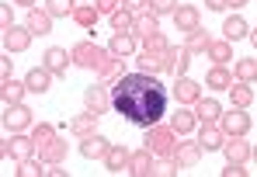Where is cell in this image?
Returning a JSON list of instances; mask_svg holds the SVG:
<instances>
[{
    "label": "cell",
    "mask_w": 257,
    "mask_h": 177,
    "mask_svg": "<svg viewBox=\"0 0 257 177\" xmlns=\"http://www.w3.org/2000/svg\"><path fill=\"white\" fill-rule=\"evenodd\" d=\"M111 108L125 115V122L150 129L167 115V90L153 73H125L111 90Z\"/></svg>",
    "instance_id": "6da1fadb"
},
{
    "label": "cell",
    "mask_w": 257,
    "mask_h": 177,
    "mask_svg": "<svg viewBox=\"0 0 257 177\" xmlns=\"http://www.w3.org/2000/svg\"><path fill=\"white\" fill-rule=\"evenodd\" d=\"M146 149H153V156H174V149H177V132H174V125H150L146 129Z\"/></svg>",
    "instance_id": "7a4b0ae2"
},
{
    "label": "cell",
    "mask_w": 257,
    "mask_h": 177,
    "mask_svg": "<svg viewBox=\"0 0 257 177\" xmlns=\"http://www.w3.org/2000/svg\"><path fill=\"white\" fill-rule=\"evenodd\" d=\"M70 52H73V63H77V66H84V70H94V73H97V70L104 66V59L111 56L108 49H101V45H90V42H77L73 49H70Z\"/></svg>",
    "instance_id": "3957f363"
},
{
    "label": "cell",
    "mask_w": 257,
    "mask_h": 177,
    "mask_svg": "<svg viewBox=\"0 0 257 177\" xmlns=\"http://www.w3.org/2000/svg\"><path fill=\"white\" fill-rule=\"evenodd\" d=\"M35 146H39L35 139H28V135L14 132L11 139H7V142H4V146H0V153H4V160L11 156V160H18V163H21V160H28V156L35 153Z\"/></svg>",
    "instance_id": "277c9868"
},
{
    "label": "cell",
    "mask_w": 257,
    "mask_h": 177,
    "mask_svg": "<svg viewBox=\"0 0 257 177\" xmlns=\"http://www.w3.org/2000/svg\"><path fill=\"white\" fill-rule=\"evenodd\" d=\"M219 125L226 135H247L250 132V115H247V108H233V111L219 115Z\"/></svg>",
    "instance_id": "5b68a950"
},
{
    "label": "cell",
    "mask_w": 257,
    "mask_h": 177,
    "mask_svg": "<svg viewBox=\"0 0 257 177\" xmlns=\"http://www.w3.org/2000/svg\"><path fill=\"white\" fill-rule=\"evenodd\" d=\"M250 153H254V146H247L243 135H226V142H222V156H226V163H247Z\"/></svg>",
    "instance_id": "8992f818"
},
{
    "label": "cell",
    "mask_w": 257,
    "mask_h": 177,
    "mask_svg": "<svg viewBox=\"0 0 257 177\" xmlns=\"http://www.w3.org/2000/svg\"><path fill=\"white\" fill-rule=\"evenodd\" d=\"M32 125V111L25 104H4V129L11 132H25Z\"/></svg>",
    "instance_id": "52a82bcc"
},
{
    "label": "cell",
    "mask_w": 257,
    "mask_h": 177,
    "mask_svg": "<svg viewBox=\"0 0 257 177\" xmlns=\"http://www.w3.org/2000/svg\"><path fill=\"white\" fill-rule=\"evenodd\" d=\"M32 45V28L25 25H11V28H4V52H25Z\"/></svg>",
    "instance_id": "ba28073f"
},
{
    "label": "cell",
    "mask_w": 257,
    "mask_h": 177,
    "mask_svg": "<svg viewBox=\"0 0 257 177\" xmlns=\"http://www.w3.org/2000/svg\"><path fill=\"white\" fill-rule=\"evenodd\" d=\"M222 142H226V132H222V125H215V122H202L198 146H202L205 153H215V149H222Z\"/></svg>",
    "instance_id": "9c48e42d"
},
{
    "label": "cell",
    "mask_w": 257,
    "mask_h": 177,
    "mask_svg": "<svg viewBox=\"0 0 257 177\" xmlns=\"http://www.w3.org/2000/svg\"><path fill=\"white\" fill-rule=\"evenodd\" d=\"M70 63H73V52H70V49H63V45L45 49V66H49L56 77H63V73L70 70Z\"/></svg>",
    "instance_id": "30bf717a"
},
{
    "label": "cell",
    "mask_w": 257,
    "mask_h": 177,
    "mask_svg": "<svg viewBox=\"0 0 257 177\" xmlns=\"http://www.w3.org/2000/svg\"><path fill=\"white\" fill-rule=\"evenodd\" d=\"M108 149H111V142H108L104 135H97V132L80 139V156H84V160H104Z\"/></svg>",
    "instance_id": "8fae6325"
},
{
    "label": "cell",
    "mask_w": 257,
    "mask_h": 177,
    "mask_svg": "<svg viewBox=\"0 0 257 177\" xmlns=\"http://www.w3.org/2000/svg\"><path fill=\"white\" fill-rule=\"evenodd\" d=\"M52 77H56V73H52V70L42 63V66H32V70H28L25 84H28V90H32V94H45V90L52 87Z\"/></svg>",
    "instance_id": "7c38bea8"
},
{
    "label": "cell",
    "mask_w": 257,
    "mask_h": 177,
    "mask_svg": "<svg viewBox=\"0 0 257 177\" xmlns=\"http://www.w3.org/2000/svg\"><path fill=\"white\" fill-rule=\"evenodd\" d=\"M198 97H202V84H195L188 77H177L174 80V101L177 104H195Z\"/></svg>",
    "instance_id": "4fadbf2b"
},
{
    "label": "cell",
    "mask_w": 257,
    "mask_h": 177,
    "mask_svg": "<svg viewBox=\"0 0 257 177\" xmlns=\"http://www.w3.org/2000/svg\"><path fill=\"white\" fill-rule=\"evenodd\" d=\"M84 108H87V111H94V115H104V111L111 108V97L104 94V84L84 90Z\"/></svg>",
    "instance_id": "5bb4252c"
},
{
    "label": "cell",
    "mask_w": 257,
    "mask_h": 177,
    "mask_svg": "<svg viewBox=\"0 0 257 177\" xmlns=\"http://www.w3.org/2000/svg\"><path fill=\"white\" fill-rule=\"evenodd\" d=\"M222 39L226 42H240V39H250V25L240 18V14H229L222 21Z\"/></svg>",
    "instance_id": "9a60e30c"
},
{
    "label": "cell",
    "mask_w": 257,
    "mask_h": 177,
    "mask_svg": "<svg viewBox=\"0 0 257 177\" xmlns=\"http://www.w3.org/2000/svg\"><path fill=\"white\" fill-rule=\"evenodd\" d=\"M128 163H132V153H128L125 146H115V142H111V149H108V156H104V167H108L111 174H128Z\"/></svg>",
    "instance_id": "2e32d148"
},
{
    "label": "cell",
    "mask_w": 257,
    "mask_h": 177,
    "mask_svg": "<svg viewBox=\"0 0 257 177\" xmlns=\"http://www.w3.org/2000/svg\"><path fill=\"white\" fill-rule=\"evenodd\" d=\"M202 146H198V139L195 142H177V149H174V160H177V167H195L198 160H202Z\"/></svg>",
    "instance_id": "e0dca14e"
},
{
    "label": "cell",
    "mask_w": 257,
    "mask_h": 177,
    "mask_svg": "<svg viewBox=\"0 0 257 177\" xmlns=\"http://www.w3.org/2000/svg\"><path fill=\"white\" fill-rule=\"evenodd\" d=\"M157 156H153V149H136L132 153V163H128V174H136V177H150L153 174V163Z\"/></svg>",
    "instance_id": "ac0fdd59"
},
{
    "label": "cell",
    "mask_w": 257,
    "mask_h": 177,
    "mask_svg": "<svg viewBox=\"0 0 257 177\" xmlns=\"http://www.w3.org/2000/svg\"><path fill=\"white\" fill-rule=\"evenodd\" d=\"M25 25L32 28V35H49V32H52V14H49L45 7H32Z\"/></svg>",
    "instance_id": "d6986e66"
},
{
    "label": "cell",
    "mask_w": 257,
    "mask_h": 177,
    "mask_svg": "<svg viewBox=\"0 0 257 177\" xmlns=\"http://www.w3.org/2000/svg\"><path fill=\"white\" fill-rule=\"evenodd\" d=\"M97 118H101V115L87 111V115H77V118H70V122H66V129H70L73 135H80V139H87V135H94V129H97Z\"/></svg>",
    "instance_id": "ffe728a7"
},
{
    "label": "cell",
    "mask_w": 257,
    "mask_h": 177,
    "mask_svg": "<svg viewBox=\"0 0 257 177\" xmlns=\"http://www.w3.org/2000/svg\"><path fill=\"white\" fill-rule=\"evenodd\" d=\"M108 52L111 56H118V59H125L136 52V35H128V32H115L111 35V42H108Z\"/></svg>",
    "instance_id": "44dd1931"
},
{
    "label": "cell",
    "mask_w": 257,
    "mask_h": 177,
    "mask_svg": "<svg viewBox=\"0 0 257 177\" xmlns=\"http://www.w3.org/2000/svg\"><path fill=\"white\" fill-rule=\"evenodd\" d=\"M25 94H28V84H18L14 77H7V80L0 84V101H4V104H21Z\"/></svg>",
    "instance_id": "7402d4cb"
},
{
    "label": "cell",
    "mask_w": 257,
    "mask_h": 177,
    "mask_svg": "<svg viewBox=\"0 0 257 177\" xmlns=\"http://www.w3.org/2000/svg\"><path fill=\"white\" fill-rule=\"evenodd\" d=\"M174 25H177L181 32L198 28V7H191V4H177V11H174Z\"/></svg>",
    "instance_id": "603a6c76"
},
{
    "label": "cell",
    "mask_w": 257,
    "mask_h": 177,
    "mask_svg": "<svg viewBox=\"0 0 257 177\" xmlns=\"http://www.w3.org/2000/svg\"><path fill=\"white\" fill-rule=\"evenodd\" d=\"M153 32H160V18L146 7V14H136V25H132V35H139V39H146V35H153Z\"/></svg>",
    "instance_id": "cb8c5ba5"
},
{
    "label": "cell",
    "mask_w": 257,
    "mask_h": 177,
    "mask_svg": "<svg viewBox=\"0 0 257 177\" xmlns=\"http://www.w3.org/2000/svg\"><path fill=\"white\" fill-rule=\"evenodd\" d=\"M97 77H101V84H118V80L125 77L122 59H118V56H108V59H104V66L97 70Z\"/></svg>",
    "instance_id": "d4e9b609"
},
{
    "label": "cell",
    "mask_w": 257,
    "mask_h": 177,
    "mask_svg": "<svg viewBox=\"0 0 257 177\" xmlns=\"http://www.w3.org/2000/svg\"><path fill=\"white\" fill-rule=\"evenodd\" d=\"M97 18H101V11L87 0V4H77L73 7V21L80 25V28H87V32H94V25H97Z\"/></svg>",
    "instance_id": "484cf974"
},
{
    "label": "cell",
    "mask_w": 257,
    "mask_h": 177,
    "mask_svg": "<svg viewBox=\"0 0 257 177\" xmlns=\"http://www.w3.org/2000/svg\"><path fill=\"white\" fill-rule=\"evenodd\" d=\"M233 42H226V39H212L209 42V49H205V56L212 59V66H226L229 59H233V49H229Z\"/></svg>",
    "instance_id": "4316f807"
},
{
    "label": "cell",
    "mask_w": 257,
    "mask_h": 177,
    "mask_svg": "<svg viewBox=\"0 0 257 177\" xmlns=\"http://www.w3.org/2000/svg\"><path fill=\"white\" fill-rule=\"evenodd\" d=\"M171 125H174V132H177V135H188V132H195L198 115H195V111H188V108H177V111H174V118H171Z\"/></svg>",
    "instance_id": "83f0119b"
},
{
    "label": "cell",
    "mask_w": 257,
    "mask_h": 177,
    "mask_svg": "<svg viewBox=\"0 0 257 177\" xmlns=\"http://www.w3.org/2000/svg\"><path fill=\"white\" fill-rule=\"evenodd\" d=\"M195 115H198L202 122H219L222 104H219L215 97H198V101H195Z\"/></svg>",
    "instance_id": "f1b7e54d"
},
{
    "label": "cell",
    "mask_w": 257,
    "mask_h": 177,
    "mask_svg": "<svg viewBox=\"0 0 257 177\" xmlns=\"http://www.w3.org/2000/svg\"><path fill=\"white\" fill-rule=\"evenodd\" d=\"M39 149H42V160H45V163H66V153H70L63 139H49V142L39 146Z\"/></svg>",
    "instance_id": "f546056e"
},
{
    "label": "cell",
    "mask_w": 257,
    "mask_h": 177,
    "mask_svg": "<svg viewBox=\"0 0 257 177\" xmlns=\"http://www.w3.org/2000/svg\"><path fill=\"white\" fill-rule=\"evenodd\" d=\"M229 101H233V108H250V101H254V87L243 84V80L229 84Z\"/></svg>",
    "instance_id": "4dcf8cb0"
},
{
    "label": "cell",
    "mask_w": 257,
    "mask_h": 177,
    "mask_svg": "<svg viewBox=\"0 0 257 177\" xmlns=\"http://www.w3.org/2000/svg\"><path fill=\"white\" fill-rule=\"evenodd\" d=\"M209 42H212V39H209V32H205L202 25H198V28H191V32H188V39H184V45H188V52H191V56L205 52V49H209Z\"/></svg>",
    "instance_id": "1f68e13d"
},
{
    "label": "cell",
    "mask_w": 257,
    "mask_h": 177,
    "mask_svg": "<svg viewBox=\"0 0 257 177\" xmlns=\"http://www.w3.org/2000/svg\"><path fill=\"white\" fill-rule=\"evenodd\" d=\"M49 170V163H45L42 156H28V160H21L18 163V170L14 174H21V177H39V174H45Z\"/></svg>",
    "instance_id": "d6a6232c"
},
{
    "label": "cell",
    "mask_w": 257,
    "mask_h": 177,
    "mask_svg": "<svg viewBox=\"0 0 257 177\" xmlns=\"http://www.w3.org/2000/svg\"><path fill=\"white\" fill-rule=\"evenodd\" d=\"M205 87H212V90H229V70H226V66H212V70L205 73Z\"/></svg>",
    "instance_id": "836d02e7"
},
{
    "label": "cell",
    "mask_w": 257,
    "mask_h": 177,
    "mask_svg": "<svg viewBox=\"0 0 257 177\" xmlns=\"http://www.w3.org/2000/svg\"><path fill=\"white\" fill-rule=\"evenodd\" d=\"M174 45H171V39L164 35V32H153V35H146L143 39V52H171Z\"/></svg>",
    "instance_id": "e575fe53"
},
{
    "label": "cell",
    "mask_w": 257,
    "mask_h": 177,
    "mask_svg": "<svg viewBox=\"0 0 257 177\" xmlns=\"http://www.w3.org/2000/svg\"><path fill=\"white\" fill-rule=\"evenodd\" d=\"M233 77L243 80V84H254L257 80V59H240V63L233 66Z\"/></svg>",
    "instance_id": "d590c367"
},
{
    "label": "cell",
    "mask_w": 257,
    "mask_h": 177,
    "mask_svg": "<svg viewBox=\"0 0 257 177\" xmlns=\"http://www.w3.org/2000/svg\"><path fill=\"white\" fill-rule=\"evenodd\" d=\"M132 25H136V14L125 11V7L111 14V32H128V35H132Z\"/></svg>",
    "instance_id": "8d00e7d4"
},
{
    "label": "cell",
    "mask_w": 257,
    "mask_h": 177,
    "mask_svg": "<svg viewBox=\"0 0 257 177\" xmlns=\"http://www.w3.org/2000/svg\"><path fill=\"white\" fill-rule=\"evenodd\" d=\"M188 66H191V52H188V45H174V73L184 77Z\"/></svg>",
    "instance_id": "74e56055"
},
{
    "label": "cell",
    "mask_w": 257,
    "mask_h": 177,
    "mask_svg": "<svg viewBox=\"0 0 257 177\" xmlns=\"http://www.w3.org/2000/svg\"><path fill=\"white\" fill-rule=\"evenodd\" d=\"M73 0H45V11L52 14V18H73Z\"/></svg>",
    "instance_id": "f35d334b"
},
{
    "label": "cell",
    "mask_w": 257,
    "mask_h": 177,
    "mask_svg": "<svg viewBox=\"0 0 257 177\" xmlns=\"http://www.w3.org/2000/svg\"><path fill=\"white\" fill-rule=\"evenodd\" d=\"M146 7H150V11L160 18V14H174V11H177V0H150Z\"/></svg>",
    "instance_id": "ab89813d"
},
{
    "label": "cell",
    "mask_w": 257,
    "mask_h": 177,
    "mask_svg": "<svg viewBox=\"0 0 257 177\" xmlns=\"http://www.w3.org/2000/svg\"><path fill=\"white\" fill-rule=\"evenodd\" d=\"M32 139H35L39 146H45L49 139H56V129H52V125H45V122H39V125H35V135H32Z\"/></svg>",
    "instance_id": "60d3db41"
},
{
    "label": "cell",
    "mask_w": 257,
    "mask_h": 177,
    "mask_svg": "<svg viewBox=\"0 0 257 177\" xmlns=\"http://www.w3.org/2000/svg\"><path fill=\"white\" fill-rule=\"evenodd\" d=\"M250 170H243V163H226L222 167V177H247Z\"/></svg>",
    "instance_id": "b9f144b4"
},
{
    "label": "cell",
    "mask_w": 257,
    "mask_h": 177,
    "mask_svg": "<svg viewBox=\"0 0 257 177\" xmlns=\"http://www.w3.org/2000/svg\"><path fill=\"white\" fill-rule=\"evenodd\" d=\"M94 7H97L101 14H108V18H111V14L118 11V0H94Z\"/></svg>",
    "instance_id": "7bdbcfd3"
},
{
    "label": "cell",
    "mask_w": 257,
    "mask_h": 177,
    "mask_svg": "<svg viewBox=\"0 0 257 177\" xmlns=\"http://www.w3.org/2000/svg\"><path fill=\"white\" fill-rule=\"evenodd\" d=\"M0 25H4V28H11V25H14V7H7V4L0 7Z\"/></svg>",
    "instance_id": "ee69618b"
},
{
    "label": "cell",
    "mask_w": 257,
    "mask_h": 177,
    "mask_svg": "<svg viewBox=\"0 0 257 177\" xmlns=\"http://www.w3.org/2000/svg\"><path fill=\"white\" fill-rule=\"evenodd\" d=\"M146 4H150V0H122V7H125V11H132V14H139Z\"/></svg>",
    "instance_id": "f6af8a7d"
},
{
    "label": "cell",
    "mask_w": 257,
    "mask_h": 177,
    "mask_svg": "<svg viewBox=\"0 0 257 177\" xmlns=\"http://www.w3.org/2000/svg\"><path fill=\"white\" fill-rule=\"evenodd\" d=\"M0 73H4V80L14 73V59H7V52H4V59H0Z\"/></svg>",
    "instance_id": "bcb514c9"
},
{
    "label": "cell",
    "mask_w": 257,
    "mask_h": 177,
    "mask_svg": "<svg viewBox=\"0 0 257 177\" xmlns=\"http://www.w3.org/2000/svg\"><path fill=\"white\" fill-rule=\"evenodd\" d=\"M205 7H209V11H226L229 4H226V0H205Z\"/></svg>",
    "instance_id": "7dc6e473"
},
{
    "label": "cell",
    "mask_w": 257,
    "mask_h": 177,
    "mask_svg": "<svg viewBox=\"0 0 257 177\" xmlns=\"http://www.w3.org/2000/svg\"><path fill=\"white\" fill-rule=\"evenodd\" d=\"M229 7H243V4H250V0H226Z\"/></svg>",
    "instance_id": "c3c4849f"
},
{
    "label": "cell",
    "mask_w": 257,
    "mask_h": 177,
    "mask_svg": "<svg viewBox=\"0 0 257 177\" xmlns=\"http://www.w3.org/2000/svg\"><path fill=\"white\" fill-rule=\"evenodd\" d=\"M14 4H25V7H35V0H14Z\"/></svg>",
    "instance_id": "681fc988"
},
{
    "label": "cell",
    "mask_w": 257,
    "mask_h": 177,
    "mask_svg": "<svg viewBox=\"0 0 257 177\" xmlns=\"http://www.w3.org/2000/svg\"><path fill=\"white\" fill-rule=\"evenodd\" d=\"M250 45H254V49H257V28H254V32H250Z\"/></svg>",
    "instance_id": "f907efd6"
},
{
    "label": "cell",
    "mask_w": 257,
    "mask_h": 177,
    "mask_svg": "<svg viewBox=\"0 0 257 177\" xmlns=\"http://www.w3.org/2000/svg\"><path fill=\"white\" fill-rule=\"evenodd\" d=\"M250 160H254V163H257V149H254V153H250Z\"/></svg>",
    "instance_id": "816d5d0a"
},
{
    "label": "cell",
    "mask_w": 257,
    "mask_h": 177,
    "mask_svg": "<svg viewBox=\"0 0 257 177\" xmlns=\"http://www.w3.org/2000/svg\"><path fill=\"white\" fill-rule=\"evenodd\" d=\"M80 4H87V0H80Z\"/></svg>",
    "instance_id": "f5cc1de1"
}]
</instances>
